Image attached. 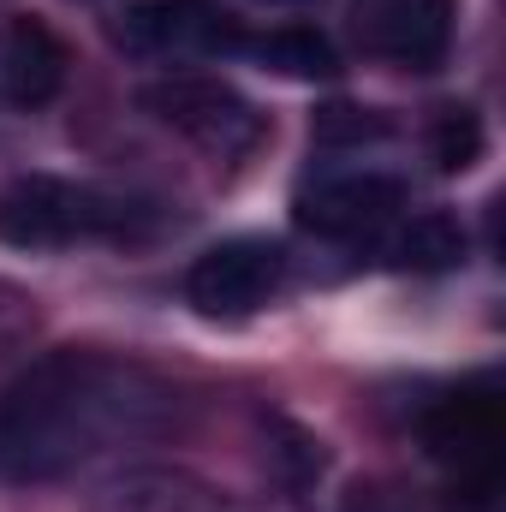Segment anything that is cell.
Listing matches in <instances>:
<instances>
[{
    "mask_svg": "<svg viewBox=\"0 0 506 512\" xmlns=\"http://www.w3.org/2000/svg\"><path fill=\"white\" fill-rule=\"evenodd\" d=\"M173 393L108 352H48L0 387V483H54L108 447L155 435Z\"/></svg>",
    "mask_w": 506,
    "mask_h": 512,
    "instance_id": "obj_1",
    "label": "cell"
},
{
    "mask_svg": "<svg viewBox=\"0 0 506 512\" xmlns=\"http://www.w3.org/2000/svg\"><path fill=\"white\" fill-rule=\"evenodd\" d=\"M149 215L96 185H72L54 173H24L0 191V245L12 251H66L84 239H137Z\"/></svg>",
    "mask_w": 506,
    "mask_h": 512,
    "instance_id": "obj_2",
    "label": "cell"
},
{
    "mask_svg": "<svg viewBox=\"0 0 506 512\" xmlns=\"http://www.w3.org/2000/svg\"><path fill=\"white\" fill-rule=\"evenodd\" d=\"M137 102L167 131H179L185 143H197V149H209L221 161L251 155L256 143L268 137V120L256 114V102H245L221 78H161V84H143Z\"/></svg>",
    "mask_w": 506,
    "mask_h": 512,
    "instance_id": "obj_3",
    "label": "cell"
},
{
    "mask_svg": "<svg viewBox=\"0 0 506 512\" xmlns=\"http://www.w3.org/2000/svg\"><path fill=\"white\" fill-rule=\"evenodd\" d=\"M286 280V251L274 239H221L191 262L185 274V298L197 316L209 322H239V316H256Z\"/></svg>",
    "mask_w": 506,
    "mask_h": 512,
    "instance_id": "obj_4",
    "label": "cell"
},
{
    "mask_svg": "<svg viewBox=\"0 0 506 512\" xmlns=\"http://www.w3.org/2000/svg\"><path fill=\"white\" fill-rule=\"evenodd\" d=\"M358 42L405 72H435L453 48V0H358Z\"/></svg>",
    "mask_w": 506,
    "mask_h": 512,
    "instance_id": "obj_5",
    "label": "cell"
},
{
    "mask_svg": "<svg viewBox=\"0 0 506 512\" xmlns=\"http://www.w3.org/2000/svg\"><path fill=\"white\" fill-rule=\"evenodd\" d=\"M114 36L131 54L149 60H173V54H215V48H239L227 12L215 0H126Z\"/></svg>",
    "mask_w": 506,
    "mask_h": 512,
    "instance_id": "obj_6",
    "label": "cell"
},
{
    "mask_svg": "<svg viewBox=\"0 0 506 512\" xmlns=\"http://www.w3.org/2000/svg\"><path fill=\"white\" fill-rule=\"evenodd\" d=\"M423 441L441 465H453L471 489H495L501 477V405L489 393H453L429 411Z\"/></svg>",
    "mask_w": 506,
    "mask_h": 512,
    "instance_id": "obj_7",
    "label": "cell"
},
{
    "mask_svg": "<svg viewBox=\"0 0 506 512\" xmlns=\"http://www.w3.org/2000/svg\"><path fill=\"white\" fill-rule=\"evenodd\" d=\"M405 209V185L387 173H346L322 179L298 197V227L316 239H370Z\"/></svg>",
    "mask_w": 506,
    "mask_h": 512,
    "instance_id": "obj_8",
    "label": "cell"
},
{
    "mask_svg": "<svg viewBox=\"0 0 506 512\" xmlns=\"http://www.w3.org/2000/svg\"><path fill=\"white\" fill-rule=\"evenodd\" d=\"M66 72H72V54L42 18L0 24V108H12V114L48 108L66 90Z\"/></svg>",
    "mask_w": 506,
    "mask_h": 512,
    "instance_id": "obj_9",
    "label": "cell"
},
{
    "mask_svg": "<svg viewBox=\"0 0 506 512\" xmlns=\"http://www.w3.org/2000/svg\"><path fill=\"white\" fill-rule=\"evenodd\" d=\"M96 512H245L227 489L179 471V465H131L102 495Z\"/></svg>",
    "mask_w": 506,
    "mask_h": 512,
    "instance_id": "obj_10",
    "label": "cell"
},
{
    "mask_svg": "<svg viewBox=\"0 0 506 512\" xmlns=\"http://www.w3.org/2000/svg\"><path fill=\"white\" fill-rule=\"evenodd\" d=\"M381 262L387 268H411V274H441L453 262H465V227L441 209L429 215H411L405 227H393L381 239Z\"/></svg>",
    "mask_w": 506,
    "mask_h": 512,
    "instance_id": "obj_11",
    "label": "cell"
},
{
    "mask_svg": "<svg viewBox=\"0 0 506 512\" xmlns=\"http://www.w3.org/2000/svg\"><path fill=\"white\" fill-rule=\"evenodd\" d=\"M251 60H262L268 72H280V78H334V42L322 36V30H310V24H280V30H268V36H251V42H239Z\"/></svg>",
    "mask_w": 506,
    "mask_h": 512,
    "instance_id": "obj_12",
    "label": "cell"
},
{
    "mask_svg": "<svg viewBox=\"0 0 506 512\" xmlns=\"http://www.w3.org/2000/svg\"><path fill=\"white\" fill-rule=\"evenodd\" d=\"M429 155H435L441 173L477 167V155H483V120L471 108H441L435 126H429Z\"/></svg>",
    "mask_w": 506,
    "mask_h": 512,
    "instance_id": "obj_13",
    "label": "cell"
},
{
    "mask_svg": "<svg viewBox=\"0 0 506 512\" xmlns=\"http://www.w3.org/2000/svg\"><path fill=\"white\" fill-rule=\"evenodd\" d=\"M316 143H376L393 131L387 114L376 108H352V102H328V108H316Z\"/></svg>",
    "mask_w": 506,
    "mask_h": 512,
    "instance_id": "obj_14",
    "label": "cell"
},
{
    "mask_svg": "<svg viewBox=\"0 0 506 512\" xmlns=\"http://www.w3.org/2000/svg\"><path fill=\"white\" fill-rule=\"evenodd\" d=\"M30 334H36V298L24 286H6L0 280V358H12Z\"/></svg>",
    "mask_w": 506,
    "mask_h": 512,
    "instance_id": "obj_15",
    "label": "cell"
},
{
    "mask_svg": "<svg viewBox=\"0 0 506 512\" xmlns=\"http://www.w3.org/2000/svg\"><path fill=\"white\" fill-rule=\"evenodd\" d=\"M346 512H405V501H393L387 489H358V495L346 501Z\"/></svg>",
    "mask_w": 506,
    "mask_h": 512,
    "instance_id": "obj_16",
    "label": "cell"
}]
</instances>
